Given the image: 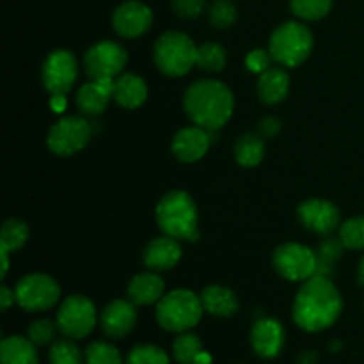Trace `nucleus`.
<instances>
[{
	"mask_svg": "<svg viewBox=\"0 0 364 364\" xmlns=\"http://www.w3.org/2000/svg\"><path fill=\"white\" fill-rule=\"evenodd\" d=\"M137 322V309L132 301L117 299L102 311V329L110 338H123Z\"/></svg>",
	"mask_w": 364,
	"mask_h": 364,
	"instance_id": "f3484780",
	"label": "nucleus"
},
{
	"mask_svg": "<svg viewBox=\"0 0 364 364\" xmlns=\"http://www.w3.org/2000/svg\"><path fill=\"white\" fill-rule=\"evenodd\" d=\"M151 23V9L139 0H128L114 11L112 27L123 38H139L149 31Z\"/></svg>",
	"mask_w": 364,
	"mask_h": 364,
	"instance_id": "ddd939ff",
	"label": "nucleus"
},
{
	"mask_svg": "<svg viewBox=\"0 0 364 364\" xmlns=\"http://www.w3.org/2000/svg\"><path fill=\"white\" fill-rule=\"evenodd\" d=\"M217 132L205 130L201 127H187L181 128L173 139V153L176 159L181 162H198L199 159L206 155L210 144H212L213 137Z\"/></svg>",
	"mask_w": 364,
	"mask_h": 364,
	"instance_id": "2eb2a0df",
	"label": "nucleus"
},
{
	"mask_svg": "<svg viewBox=\"0 0 364 364\" xmlns=\"http://www.w3.org/2000/svg\"><path fill=\"white\" fill-rule=\"evenodd\" d=\"M272 263L277 274L288 281H308L316 274V252L295 242L279 245Z\"/></svg>",
	"mask_w": 364,
	"mask_h": 364,
	"instance_id": "9d476101",
	"label": "nucleus"
},
{
	"mask_svg": "<svg viewBox=\"0 0 364 364\" xmlns=\"http://www.w3.org/2000/svg\"><path fill=\"white\" fill-rule=\"evenodd\" d=\"M128 63L127 50L114 41H100L87 50L84 66L92 80L117 78Z\"/></svg>",
	"mask_w": 364,
	"mask_h": 364,
	"instance_id": "9b49d317",
	"label": "nucleus"
},
{
	"mask_svg": "<svg viewBox=\"0 0 364 364\" xmlns=\"http://www.w3.org/2000/svg\"><path fill=\"white\" fill-rule=\"evenodd\" d=\"M92 137V124L85 117L68 116L48 132V148L59 156H71L84 149Z\"/></svg>",
	"mask_w": 364,
	"mask_h": 364,
	"instance_id": "6e6552de",
	"label": "nucleus"
},
{
	"mask_svg": "<svg viewBox=\"0 0 364 364\" xmlns=\"http://www.w3.org/2000/svg\"><path fill=\"white\" fill-rule=\"evenodd\" d=\"M156 223L160 230L176 240H198V208L187 192L173 191L156 205Z\"/></svg>",
	"mask_w": 364,
	"mask_h": 364,
	"instance_id": "7ed1b4c3",
	"label": "nucleus"
},
{
	"mask_svg": "<svg viewBox=\"0 0 364 364\" xmlns=\"http://www.w3.org/2000/svg\"><path fill=\"white\" fill-rule=\"evenodd\" d=\"M148 98V85L144 78L134 73H124L114 80V100L124 109H137Z\"/></svg>",
	"mask_w": 364,
	"mask_h": 364,
	"instance_id": "412c9836",
	"label": "nucleus"
},
{
	"mask_svg": "<svg viewBox=\"0 0 364 364\" xmlns=\"http://www.w3.org/2000/svg\"><path fill=\"white\" fill-rule=\"evenodd\" d=\"M359 283H361V287H364V256L361 263H359Z\"/></svg>",
	"mask_w": 364,
	"mask_h": 364,
	"instance_id": "a18cd8bd",
	"label": "nucleus"
},
{
	"mask_svg": "<svg viewBox=\"0 0 364 364\" xmlns=\"http://www.w3.org/2000/svg\"><path fill=\"white\" fill-rule=\"evenodd\" d=\"M124 364H171L169 355L156 345H137L130 350Z\"/></svg>",
	"mask_w": 364,
	"mask_h": 364,
	"instance_id": "2f4dec72",
	"label": "nucleus"
},
{
	"mask_svg": "<svg viewBox=\"0 0 364 364\" xmlns=\"http://www.w3.org/2000/svg\"><path fill=\"white\" fill-rule=\"evenodd\" d=\"M57 329H59V327H57L52 320H36L34 323L28 326L27 338L36 345V347H38V345H48L52 343L53 338H55Z\"/></svg>",
	"mask_w": 364,
	"mask_h": 364,
	"instance_id": "c9c22d12",
	"label": "nucleus"
},
{
	"mask_svg": "<svg viewBox=\"0 0 364 364\" xmlns=\"http://www.w3.org/2000/svg\"><path fill=\"white\" fill-rule=\"evenodd\" d=\"M181 258V247L176 238L159 237L153 238L144 249V265L153 272H164L173 267Z\"/></svg>",
	"mask_w": 364,
	"mask_h": 364,
	"instance_id": "6ab92c4d",
	"label": "nucleus"
},
{
	"mask_svg": "<svg viewBox=\"0 0 364 364\" xmlns=\"http://www.w3.org/2000/svg\"><path fill=\"white\" fill-rule=\"evenodd\" d=\"M43 84L50 95H66L78 75L77 59L68 50H55L43 63Z\"/></svg>",
	"mask_w": 364,
	"mask_h": 364,
	"instance_id": "f8f14e48",
	"label": "nucleus"
},
{
	"mask_svg": "<svg viewBox=\"0 0 364 364\" xmlns=\"http://www.w3.org/2000/svg\"><path fill=\"white\" fill-rule=\"evenodd\" d=\"M14 302H16V291L9 290L7 287L0 288V306H2L4 311H6V309H9Z\"/></svg>",
	"mask_w": 364,
	"mask_h": 364,
	"instance_id": "ea45409f",
	"label": "nucleus"
},
{
	"mask_svg": "<svg viewBox=\"0 0 364 364\" xmlns=\"http://www.w3.org/2000/svg\"><path fill=\"white\" fill-rule=\"evenodd\" d=\"M272 53L267 52V50H252V52H249L247 59H245V66L249 68V71H252V73H265L270 66V63H272Z\"/></svg>",
	"mask_w": 364,
	"mask_h": 364,
	"instance_id": "4c0bfd02",
	"label": "nucleus"
},
{
	"mask_svg": "<svg viewBox=\"0 0 364 364\" xmlns=\"http://www.w3.org/2000/svg\"><path fill=\"white\" fill-rule=\"evenodd\" d=\"M164 290H166V284L162 277L151 270V272L139 274L132 279L128 287V299L135 306H149L164 297Z\"/></svg>",
	"mask_w": 364,
	"mask_h": 364,
	"instance_id": "aec40b11",
	"label": "nucleus"
},
{
	"mask_svg": "<svg viewBox=\"0 0 364 364\" xmlns=\"http://www.w3.org/2000/svg\"><path fill=\"white\" fill-rule=\"evenodd\" d=\"M199 297H201L203 308L210 315L231 316L238 311V299L230 288L212 284V287H206Z\"/></svg>",
	"mask_w": 364,
	"mask_h": 364,
	"instance_id": "5701e85b",
	"label": "nucleus"
},
{
	"mask_svg": "<svg viewBox=\"0 0 364 364\" xmlns=\"http://www.w3.org/2000/svg\"><path fill=\"white\" fill-rule=\"evenodd\" d=\"M299 219L309 231L327 237L340 226V210L326 199H308L299 206Z\"/></svg>",
	"mask_w": 364,
	"mask_h": 364,
	"instance_id": "4468645a",
	"label": "nucleus"
},
{
	"mask_svg": "<svg viewBox=\"0 0 364 364\" xmlns=\"http://www.w3.org/2000/svg\"><path fill=\"white\" fill-rule=\"evenodd\" d=\"M210 363H212V358H210V354H208V352H205V350H203V354L199 355L198 363H196V364H210Z\"/></svg>",
	"mask_w": 364,
	"mask_h": 364,
	"instance_id": "c03bdc74",
	"label": "nucleus"
},
{
	"mask_svg": "<svg viewBox=\"0 0 364 364\" xmlns=\"http://www.w3.org/2000/svg\"><path fill=\"white\" fill-rule=\"evenodd\" d=\"M68 105L66 95H53L50 100V107H52L53 112H64Z\"/></svg>",
	"mask_w": 364,
	"mask_h": 364,
	"instance_id": "a19ab883",
	"label": "nucleus"
},
{
	"mask_svg": "<svg viewBox=\"0 0 364 364\" xmlns=\"http://www.w3.org/2000/svg\"><path fill=\"white\" fill-rule=\"evenodd\" d=\"M50 364H84V355L80 348L70 340L53 341L48 352Z\"/></svg>",
	"mask_w": 364,
	"mask_h": 364,
	"instance_id": "c756f323",
	"label": "nucleus"
},
{
	"mask_svg": "<svg viewBox=\"0 0 364 364\" xmlns=\"http://www.w3.org/2000/svg\"><path fill=\"white\" fill-rule=\"evenodd\" d=\"M0 255H2V277H6L7 269H9V258H7V256H9V251L2 249V252H0Z\"/></svg>",
	"mask_w": 364,
	"mask_h": 364,
	"instance_id": "37998d69",
	"label": "nucleus"
},
{
	"mask_svg": "<svg viewBox=\"0 0 364 364\" xmlns=\"http://www.w3.org/2000/svg\"><path fill=\"white\" fill-rule=\"evenodd\" d=\"M198 46L183 32L171 31L159 38L155 45V63L169 77H183L196 66Z\"/></svg>",
	"mask_w": 364,
	"mask_h": 364,
	"instance_id": "423d86ee",
	"label": "nucleus"
},
{
	"mask_svg": "<svg viewBox=\"0 0 364 364\" xmlns=\"http://www.w3.org/2000/svg\"><path fill=\"white\" fill-rule=\"evenodd\" d=\"M313 50V34L299 21L281 23L270 36L269 52L281 66L295 68L304 63Z\"/></svg>",
	"mask_w": 364,
	"mask_h": 364,
	"instance_id": "39448f33",
	"label": "nucleus"
},
{
	"mask_svg": "<svg viewBox=\"0 0 364 364\" xmlns=\"http://www.w3.org/2000/svg\"><path fill=\"white\" fill-rule=\"evenodd\" d=\"M297 364H318V354L315 350H304L297 358Z\"/></svg>",
	"mask_w": 364,
	"mask_h": 364,
	"instance_id": "79ce46f5",
	"label": "nucleus"
},
{
	"mask_svg": "<svg viewBox=\"0 0 364 364\" xmlns=\"http://www.w3.org/2000/svg\"><path fill=\"white\" fill-rule=\"evenodd\" d=\"M345 245L341 244L340 238H323L316 251V274L315 276L331 277L334 272V263L341 256Z\"/></svg>",
	"mask_w": 364,
	"mask_h": 364,
	"instance_id": "a878e982",
	"label": "nucleus"
},
{
	"mask_svg": "<svg viewBox=\"0 0 364 364\" xmlns=\"http://www.w3.org/2000/svg\"><path fill=\"white\" fill-rule=\"evenodd\" d=\"M2 364H39L36 345L28 338L9 336L0 345Z\"/></svg>",
	"mask_w": 364,
	"mask_h": 364,
	"instance_id": "b1692460",
	"label": "nucleus"
},
{
	"mask_svg": "<svg viewBox=\"0 0 364 364\" xmlns=\"http://www.w3.org/2000/svg\"><path fill=\"white\" fill-rule=\"evenodd\" d=\"M196 66L210 73H219L226 66V50L217 43H203L201 46H198Z\"/></svg>",
	"mask_w": 364,
	"mask_h": 364,
	"instance_id": "cd10ccee",
	"label": "nucleus"
},
{
	"mask_svg": "<svg viewBox=\"0 0 364 364\" xmlns=\"http://www.w3.org/2000/svg\"><path fill=\"white\" fill-rule=\"evenodd\" d=\"M343 301L331 277L313 276L299 290L294 302V322L308 333H320L341 315Z\"/></svg>",
	"mask_w": 364,
	"mask_h": 364,
	"instance_id": "f257e3e1",
	"label": "nucleus"
},
{
	"mask_svg": "<svg viewBox=\"0 0 364 364\" xmlns=\"http://www.w3.org/2000/svg\"><path fill=\"white\" fill-rule=\"evenodd\" d=\"M203 302L201 297L191 290H173L164 295L156 304V320L166 331L187 333L201 320Z\"/></svg>",
	"mask_w": 364,
	"mask_h": 364,
	"instance_id": "20e7f679",
	"label": "nucleus"
},
{
	"mask_svg": "<svg viewBox=\"0 0 364 364\" xmlns=\"http://www.w3.org/2000/svg\"><path fill=\"white\" fill-rule=\"evenodd\" d=\"M85 364H124L119 350L105 341H95L85 350Z\"/></svg>",
	"mask_w": 364,
	"mask_h": 364,
	"instance_id": "473e14b6",
	"label": "nucleus"
},
{
	"mask_svg": "<svg viewBox=\"0 0 364 364\" xmlns=\"http://www.w3.org/2000/svg\"><path fill=\"white\" fill-rule=\"evenodd\" d=\"M340 240L347 249H364V217H354L341 224Z\"/></svg>",
	"mask_w": 364,
	"mask_h": 364,
	"instance_id": "72a5a7b5",
	"label": "nucleus"
},
{
	"mask_svg": "<svg viewBox=\"0 0 364 364\" xmlns=\"http://www.w3.org/2000/svg\"><path fill=\"white\" fill-rule=\"evenodd\" d=\"M206 0H171L174 13L183 20H194L205 11Z\"/></svg>",
	"mask_w": 364,
	"mask_h": 364,
	"instance_id": "e433bc0d",
	"label": "nucleus"
},
{
	"mask_svg": "<svg viewBox=\"0 0 364 364\" xmlns=\"http://www.w3.org/2000/svg\"><path fill=\"white\" fill-rule=\"evenodd\" d=\"M288 89H290V77L283 68H269L265 73L259 75L258 95L262 102L269 105L283 102L288 96Z\"/></svg>",
	"mask_w": 364,
	"mask_h": 364,
	"instance_id": "4be33fe9",
	"label": "nucleus"
},
{
	"mask_svg": "<svg viewBox=\"0 0 364 364\" xmlns=\"http://www.w3.org/2000/svg\"><path fill=\"white\" fill-rule=\"evenodd\" d=\"M188 119L210 132H219L235 109L233 92L219 80H199L187 89L183 98Z\"/></svg>",
	"mask_w": 364,
	"mask_h": 364,
	"instance_id": "f03ea898",
	"label": "nucleus"
},
{
	"mask_svg": "<svg viewBox=\"0 0 364 364\" xmlns=\"http://www.w3.org/2000/svg\"><path fill=\"white\" fill-rule=\"evenodd\" d=\"M281 123L277 117H265L259 124V132H262L263 137H274V135L279 134Z\"/></svg>",
	"mask_w": 364,
	"mask_h": 364,
	"instance_id": "58836bf2",
	"label": "nucleus"
},
{
	"mask_svg": "<svg viewBox=\"0 0 364 364\" xmlns=\"http://www.w3.org/2000/svg\"><path fill=\"white\" fill-rule=\"evenodd\" d=\"M284 345V329L277 320L262 318L252 326L251 347L259 358L274 359Z\"/></svg>",
	"mask_w": 364,
	"mask_h": 364,
	"instance_id": "dca6fc26",
	"label": "nucleus"
},
{
	"mask_svg": "<svg viewBox=\"0 0 364 364\" xmlns=\"http://www.w3.org/2000/svg\"><path fill=\"white\" fill-rule=\"evenodd\" d=\"M114 80L116 78H100V80L87 82L78 89L77 105L85 116H98L109 105L110 98H114Z\"/></svg>",
	"mask_w": 364,
	"mask_h": 364,
	"instance_id": "a211bd4d",
	"label": "nucleus"
},
{
	"mask_svg": "<svg viewBox=\"0 0 364 364\" xmlns=\"http://www.w3.org/2000/svg\"><path fill=\"white\" fill-rule=\"evenodd\" d=\"M265 155V144L255 134H245L238 137L235 144V159L242 167H256Z\"/></svg>",
	"mask_w": 364,
	"mask_h": 364,
	"instance_id": "393cba45",
	"label": "nucleus"
},
{
	"mask_svg": "<svg viewBox=\"0 0 364 364\" xmlns=\"http://www.w3.org/2000/svg\"><path fill=\"white\" fill-rule=\"evenodd\" d=\"M28 240L27 224L18 219H9L4 223L2 233H0V247L13 252L23 247Z\"/></svg>",
	"mask_w": 364,
	"mask_h": 364,
	"instance_id": "c85d7f7f",
	"label": "nucleus"
},
{
	"mask_svg": "<svg viewBox=\"0 0 364 364\" xmlns=\"http://www.w3.org/2000/svg\"><path fill=\"white\" fill-rule=\"evenodd\" d=\"M290 7L302 20H320L329 14L333 0H290Z\"/></svg>",
	"mask_w": 364,
	"mask_h": 364,
	"instance_id": "7c9ffc66",
	"label": "nucleus"
},
{
	"mask_svg": "<svg viewBox=\"0 0 364 364\" xmlns=\"http://www.w3.org/2000/svg\"><path fill=\"white\" fill-rule=\"evenodd\" d=\"M210 23L215 28H228L237 20V7L231 0H213L208 11Z\"/></svg>",
	"mask_w": 364,
	"mask_h": 364,
	"instance_id": "f704fd0d",
	"label": "nucleus"
},
{
	"mask_svg": "<svg viewBox=\"0 0 364 364\" xmlns=\"http://www.w3.org/2000/svg\"><path fill=\"white\" fill-rule=\"evenodd\" d=\"M96 326V308L91 299L84 295H71L57 311V327L71 340L89 336Z\"/></svg>",
	"mask_w": 364,
	"mask_h": 364,
	"instance_id": "0eeeda50",
	"label": "nucleus"
},
{
	"mask_svg": "<svg viewBox=\"0 0 364 364\" xmlns=\"http://www.w3.org/2000/svg\"><path fill=\"white\" fill-rule=\"evenodd\" d=\"M203 354V343L196 334L180 333L173 343V355L180 364H196Z\"/></svg>",
	"mask_w": 364,
	"mask_h": 364,
	"instance_id": "bb28decb",
	"label": "nucleus"
},
{
	"mask_svg": "<svg viewBox=\"0 0 364 364\" xmlns=\"http://www.w3.org/2000/svg\"><path fill=\"white\" fill-rule=\"evenodd\" d=\"M16 302L25 311H46L53 308L60 297V288L55 279L46 274H31L18 281Z\"/></svg>",
	"mask_w": 364,
	"mask_h": 364,
	"instance_id": "1a4fd4ad",
	"label": "nucleus"
}]
</instances>
